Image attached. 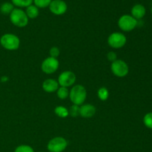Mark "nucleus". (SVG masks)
I'll return each mask as SVG.
<instances>
[{
    "label": "nucleus",
    "mask_w": 152,
    "mask_h": 152,
    "mask_svg": "<svg viewBox=\"0 0 152 152\" xmlns=\"http://www.w3.org/2000/svg\"><path fill=\"white\" fill-rule=\"evenodd\" d=\"M28 17L25 11L19 8H14L10 14V20L18 28H24L28 24Z\"/></svg>",
    "instance_id": "nucleus-3"
},
{
    "label": "nucleus",
    "mask_w": 152,
    "mask_h": 152,
    "mask_svg": "<svg viewBox=\"0 0 152 152\" xmlns=\"http://www.w3.org/2000/svg\"><path fill=\"white\" fill-rule=\"evenodd\" d=\"M52 0H34V5L38 8H45L49 7Z\"/></svg>",
    "instance_id": "nucleus-20"
},
{
    "label": "nucleus",
    "mask_w": 152,
    "mask_h": 152,
    "mask_svg": "<svg viewBox=\"0 0 152 152\" xmlns=\"http://www.w3.org/2000/svg\"><path fill=\"white\" fill-rule=\"evenodd\" d=\"M14 152H34V150L28 145H20L16 147Z\"/></svg>",
    "instance_id": "nucleus-22"
},
{
    "label": "nucleus",
    "mask_w": 152,
    "mask_h": 152,
    "mask_svg": "<svg viewBox=\"0 0 152 152\" xmlns=\"http://www.w3.org/2000/svg\"><path fill=\"white\" fill-rule=\"evenodd\" d=\"M56 95L60 99H65L69 96V90L68 88L59 87L56 91Z\"/></svg>",
    "instance_id": "nucleus-18"
},
{
    "label": "nucleus",
    "mask_w": 152,
    "mask_h": 152,
    "mask_svg": "<svg viewBox=\"0 0 152 152\" xmlns=\"http://www.w3.org/2000/svg\"><path fill=\"white\" fill-rule=\"evenodd\" d=\"M59 83L53 79H47L42 83L43 90L48 93H52L57 91L59 88Z\"/></svg>",
    "instance_id": "nucleus-12"
},
{
    "label": "nucleus",
    "mask_w": 152,
    "mask_h": 152,
    "mask_svg": "<svg viewBox=\"0 0 152 152\" xmlns=\"http://www.w3.org/2000/svg\"><path fill=\"white\" fill-rule=\"evenodd\" d=\"M12 4L19 7H27L31 5L34 0H11Z\"/></svg>",
    "instance_id": "nucleus-17"
},
{
    "label": "nucleus",
    "mask_w": 152,
    "mask_h": 152,
    "mask_svg": "<svg viewBox=\"0 0 152 152\" xmlns=\"http://www.w3.org/2000/svg\"><path fill=\"white\" fill-rule=\"evenodd\" d=\"M68 142L62 137H56L48 142L47 148L49 152H62L66 149Z\"/></svg>",
    "instance_id": "nucleus-4"
},
{
    "label": "nucleus",
    "mask_w": 152,
    "mask_h": 152,
    "mask_svg": "<svg viewBox=\"0 0 152 152\" xmlns=\"http://www.w3.org/2000/svg\"><path fill=\"white\" fill-rule=\"evenodd\" d=\"M14 7H13V4L10 2H4L0 7V11L2 14L4 15H8L11 13V12L13 11Z\"/></svg>",
    "instance_id": "nucleus-16"
},
{
    "label": "nucleus",
    "mask_w": 152,
    "mask_h": 152,
    "mask_svg": "<svg viewBox=\"0 0 152 152\" xmlns=\"http://www.w3.org/2000/svg\"><path fill=\"white\" fill-rule=\"evenodd\" d=\"M49 53H50V56L53 58H57L58 56H59V53H60V51H59V49L56 47H52L50 49V51H49Z\"/></svg>",
    "instance_id": "nucleus-24"
},
{
    "label": "nucleus",
    "mask_w": 152,
    "mask_h": 152,
    "mask_svg": "<svg viewBox=\"0 0 152 152\" xmlns=\"http://www.w3.org/2000/svg\"><path fill=\"white\" fill-rule=\"evenodd\" d=\"M25 13H26L28 19H36L39 14V8L37 6H35L34 4H31V5L26 7Z\"/></svg>",
    "instance_id": "nucleus-14"
},
{
    "label": "nucleus",
    "mask_w": 152,
    "mask_h": 152,
    "mask_svg": "<svg viewBox=\"0 0 152 152\" xmlns=\"http://www.w3.org/2000/svg\"><path fill=\"white\" fill-rule=\"evenodd\" d=\"M132 14L134 19H140L145 16V8L142 4H135L132 9Z\"/></svg>",
    "instance_id": "nucleus-13"
},
{
    "label": "nucleus",
    "mask_w": 152,
    "mask_h": 152,
    "mask_svg": "<svg viewBox=\"0 0 152 152\" xmlns=\"http://www.w3.org/2000/svg\"><path fill=\"white\" fill-rule=\"evenodd\" d=\"M127 39L123 34L120 32H114L110 34L108 38V44L110 47L115 49L123 48L126 44Z\"/></svg>",
    "instance_id": "nucleus-7"
},
{
    "label": "nucleus",
    "mask_w": 152,
    "mask_h": 152,
    "mask_svg": "<svg viewBox=\"0 0 152 152\" xmlns=\"http://www.w3.org/2000/svg\"><path fill=\"white\" fill-rule=\"evenodd\" d=\"M0 44L6 50H15L19 48L20 40L15 34H5L0 38Z\"/></svg>",
    "instance_id": "nucleus-2"
},
{
    "label": "nucleus",
    "mask_w": 152,
    "mask_h": 152,
    "mask_svg": "<svg viewBox=\"0 0 152 152\" xmlns=\"http://www.w3.org/2000/svg\"><path fill=\"white\" fill-rule=\"evenodd\" d=\"M111 69L113 74L117 77H125L129 72V65L122 59H117L113 62L111 65Z\"/></svg>",
    "instance_id": "nucleus-6"
},
{
    "label": "nucleus",
    "mask_w": 152,
    "mask_h": 152,
    "mask_svg": "<svg viewBox=\"0 0 152 152\" xmlns=\"http://www.w3.org/2000/svg\"><path fill=\"white\" fill-rule=\"evenodd\" d=\"M50 11L54 15L60 16L67 11L68 6L63 0H52L49 5Z\"/></svg>",
    "instance_id": "nucleus-10"
},
{
    "label": "nucleus",
    "mask_w": 152,
    "mask_h": 152,
    "mask_svg": "<svg viewBox=\"0 0 152 152\" xmlns=\"http://www.w3.org/2000/svg\"><path fill=\"white\" fill-rule=\"evenodd\" d=\"M97 96L100 100L105 101L108 99V96H109V91L106 88L102 87L98 90Z\"/></svg>",
    "instance_id": "nucleus-19"
},
{
    "label": "nucleus",
    "mask_w": 152,
    "mask_h": 152,
    "mask_svg": "<svg viewBox=\"0 0 152 152\" xmlns=\"http://www.w3.org/2000/svg\"><path fill=\"white\" fill-rule=\"evenodd\" d=\"M143 123L148 129H152V112H149L144 116Z\"/></svg>",
    "instance_id": "nucleus-21"
},
{
    "label": "nucleus",
    "mask_w": 152,
    "mask_h": 152,
    "mask_svg": "<svg viewBox=\"0 0 152 152\" xmlns=\"http://www.w3.org/2000/svg\"><path fill=\"white\" fill-rule=\"evenodd\" d=\"M137 25V20L130 15H123L119 19L118 26L122 31L129 32L134 29Z\"/></svg>",
    "instance_id": "nucleus-5"
},
{
    "label": "nucleus",
    "mask_w": 152,
    "mask_h": 152,
    "mask_svg": "<svg viewBox=\"0 0 152 152\" xmlns=\"http://www.w3.org/2000/svg\"><path fill=\"white\" fill-rule=\"evenodd\" d=\"M70 99L74 105H82L87 97V91L84 86L76 85L69 91Z\"/></svg>",
    "instance_id": "nucleus-1"
},
{
    "label": "nucleus",
    "mask_w": 152,
    "mask_h": 152,
    "mask_svg": "<svg viewBox=\"0 0 152 152\" xmlns=\"http://www.w3.org/2000/svg\"><path fill=\"white\" fill-rule=\"evenodd\" d=\"M96 113V108L91 104L82 105L80 108V115L83 118H91Z\"/></svg>",
    "instance_id": "nucleus-11"
},
{
    "label": "nucleus",
    "mask_w": 152,
    "mask_h": 152,
    "mask_svg": "<svg viewBox=\"0 0 152 152\" xmlns=\"http://www.w3.org/2000/svg\"><path fill=\"white\" fill-rule=\"evenodd\" d=\"M41 152H42V151H41Z\"/></svg>",
    "instance_id": "nucleus-27"
},
{
    "label": "nucleus",
    "mask_w": 152,
    "mask_h": 152,
    "mask_svg": "<svg viewBox=\"0 0 152 152\" xmlns=\"http://www.w3.org/2000/svg\"><path fill=\"white\" fill-rule=\"evenodd\" d=\"M151 13H152V7H151Z\"/></svg>",
    "instance_id": "nucleus-26"
},
{
    "label": "nucleus",
    "mask_w": 152,
    "mask_h": 152,
    "mask_svg": "<svg viewBox=\"0 0 152 152\" xmlns=\"http://www.w3.org/2000/svg\"><path fill=\"white\" fill-rule=\"evenodd\" d=\"M77 77L75 74L72 71H66L61 73L58 77V83L62 87L68 88L73 86L75 83Z\"/></svg>",
    "instance_id": "nucleus-9"
},
{
    "label": "nucleus",
    "mask_w": 152,
    "mask_h": 152,
    "mask_svg": "<svg viewBox=\"0 0 152 152\" xmlns=\"http://www.w3.org/2000/svg\"><path fill=\"white\" fill-rule=\"evenodd\" d=\"M107 58H108V59L110 62H113L117 59V55L115 52L110 51L108 52V54H107Z\"/></svg>",
    "instance_id": "nucleus-25"
},
{
    "label": "nucleus",
    "mask_w": 152,
    "mask_h": 152,
    "mask_svg": "<svg viewBox=\"0 0 152 152\" xmlns=\"http://www.w3.org/2000/svg\"><path fill=\"white\" fill-rule=\"evenodd\" d=\"M59 62L56 58L49 57L46 58L43 60L42 63L41 65L42 71L47 74H51L56 72L59 68Z\"/></svg>",
    "instance_id": "nucleus-8"
},
{
    "label": "nucleus",
    "mask_w": 152,
    "mask_h": 152,
    "mask_svg": "<svg viewBox=\"0 0 152 152\" xmlns=\"http://www.w3.org/2000/svg\"><path fill=\"white\" fill-rule=\"evenodd\" d=\"M80 107L77 105H73L71 106L70 109L68 110L69 111V115H71L72 117H78L80 115Z\"/></svg>",
    "instance_id": "nucleus-23"
},
{
    "label": "nucleus",
    "mask_w": 152,
    "mask_h": 152,
    "mask_svg": "<svg viewBox=\"0 0 152 152\" xmlns=\"http://www.w3.org/2000/svg\"><path fill=\"white\" fill-rule=\"evenodd\" d=\"M54 112L56 115L61 118H65L69 115V111L68 109H67L65 107L62 106V105H59L56 106L54 109Z\"/></svg>",
    "instance_id": "nucleus-15"
}]
</instances>
